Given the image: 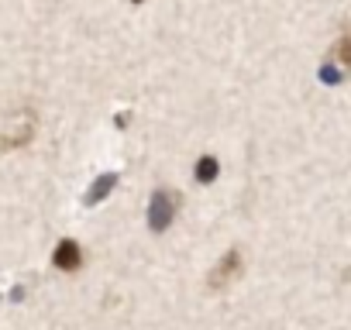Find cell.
Wrapping results in <instances>:
<instances>
[{
	"instance_id": "5",
	"label": "cell",
	"mask_w": 351,
	"mask_h": 330,
	"mask_svg": "<svg viewBox=\"0 0 351 330\" xmlns=\"http://www.w3.org/2000/svg\"><path fill=\"white\" fill-rule=\"evenodd\" d=\"M217 176V162L214 158H200V169H197V179L200 183H210Z\"/></svg>"
},
{
	"instance_id": "1",
	"label": "cell",
	"mask_w": 351,
	"mask_h": 330,
	"mask_svg": "<svg viewBox=\"0 0 351 330\" xmlns=\"http://www.w3.org/2000/svg\"><path fill=\"white\" fill-rule=\"evenodd\" d=\"M180 210V193L176 190H158L152 196V207H148V220H152V231H165Z\"/></svg>"
},
{
	"instance_id": "4",
	"label": "cell",
	"mask_w": 351,
	"mask_h": 330,
	"mask_svg": "<svg viewBox=\"0 0 351 330\" xmlns=\"http://www.w3.org/2000/svg\"><path fill=\"white\" fill-rule=\"evenodd\" d=\"M330 59H334V62H341L344 69H351V28H348V31H344V35L334 42V49H330Z\"/></svg>"
},
{
	"instance_id": "2",
	"label": "cell",
	"mask_w": 351,
	"mask_h": 330,
	"mask_svg": "<svg viewBox=\"0 0 351 330\" xmlns=\"http://www.w3.org/2000/svg\"><path fill=\"white\" fill-rule=\"evenodd\" d=\"M238 275H245V262H241V251H238V248H231V251L214 265V272H210L207 285H210V289H224V285H231Z\"/></svg>"
},
{
	"instance_id": "3",
	"label": "cell",
	"mask_w": 351,
	"mask_h": 330,
	"mask_svg": "<svg viewBox=\"0 0 351 330\" xmlns=\"http://www.w3.org/2000/svg\"><path fill=\"white\" fill-rule=\"evenodd\" d=\"M56 265H59L62 272H76V268L83 265V251H80V244H76V241H62L59 251H56Z\"/></svg>"
},
{
	"instance_id": "6",
	"label": "cell",
	"mask_w": 351,
	"mask_h": 330,
	"mask_svg": "<svg viewBox=\"0 0 351 330\" xmlns=\"http://www.w3.org/2000/svg\"><path fill=\"white\" fill-rule=\"evenodd\" d=\"M134 4H141V0H134Z\"/></svg>"
}]
</instances>
